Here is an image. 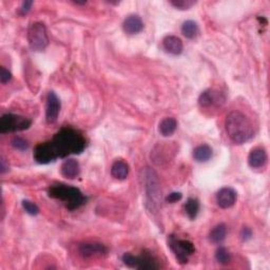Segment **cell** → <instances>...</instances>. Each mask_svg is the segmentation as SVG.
Wrapping results in <instances>:
<instances>
[{
	"label": "cell",
	"mask_w": 270,
	"mask_h": 270,
	"mask_svg": "<svg viewBox=\"0 0 270 270\" xmlns=\"http://www.w3.org/2000/svg\"><path fill=\"white\" fill-rule=\"evenodd\" d=\"M86 147L84 136L72 128H63L52 140L39 144L34 151V158L39 164H48L69 154H79Z\"/></svg>",
	"instance_id": "cell-1"
},
{
	"label": "cell",
	"mask_w": 270,
	"mask_h": 270,
	"mask_svg": "<svg viewBox=\"0 0 270 270\" xmlns=\"http://www.w3.org/2000/svg\"><path fill=\"white\" fill-rule=\"evenodd\" d=\"M226 132L235 144H244L253 136V127L249 118L240 111H232L225 120Z\"/></svg>",
	"instance_id": "cell-2"
},
{
	"label": "cell",
	"mask_w": 270,
	"mask_h": 270,
	"mask_svg": "<svg viewBox=\"0 0 270 270\" xmlns=\"http://www.w3.org/2000/svg\"><path fill=\"white\" fill-rule=\"evenodd\" d=\"M49 197L65 202L69 210H74L85 205L87 199L79 189L68 185H55L49 189Z\"/></svg>",
	"instance_id": "cell-3"
},
{
	"label": "cell",
	"mask_w": 270,
	"mask_h": 270,
	"mask_svg": "<svg viewBox=\"0 0 270 270\" xmlns=\"http://www.w3.org/2000/svg\"><path fill=\"white\" fill-rule=\"evenodd\" d=\"M144 181L148 205L151 209H155L160 202V188L158 185V175L152 169L146 168L144 171Z\"/></svg>",
	"instance_id": "cell-4"
},
{
	"label": "cell",
	"mask_w": 270,
	"mask_h": 270,
	"mask_svg": "<svg viewBox=\"0 0 270 270\" xmlns=\"http://www.w3.org/2000/svg\"><path fill=\"white\" fill-rule=\"evenodd\" d=\"M28 42L33 51H44L49 45V37L46 29L42 22H34L28 30Z\"/></svg>",
	"instance_id": "cell-5"
},
{
	"label": "cell",
	"mask_w": 270,
	"mask_h": 270,
	"mask_svg": "<svg viewBox=\"0 0 270 270\" xmlns=\"http://www.w3.org/2000/svg\"><path fill=\"white\" fill-rule=\"evenodd\" d=\"M31 120L23 116L14 115V114H4L0 118V132H16L29 129Z\"/></svg>",
	"instance_id": "cell-6"
},
{
	"label": "cell",
	"mask_w": 270,
	"mask_h": 270,
	"mask_svg": "<svg viewBox=\"0 0 270 270\" xmlns=\"http://www.w3.org/2000/svg\"><path fill=\"white\" fill-rule=\"evenodd\" d=\"M168 244L180 264H186L188 262V256L191 255L195 251L194 245L190 241L175 239L173 235L169 236Z\"/></svg>",
	"instance_id": "cell-7"
},
{
	"label": "cell",
	"mask_w": 270,
	"mask_h": 270,
	"mask_svg": "<svg viewBox=\"0 0 270 270\" xmlns=\"http://www.w3.org/2000/svg\"><path fill=\"white\" fill-rule=\"evenodd\" d=\"M60 112V100L54 92H49L46 97L45 118L49 124L55 123Z\"/></svg>",
	"instance_id": "cell-8"
},
{
	"label": "cell",
	"mask_w": 270,
	"mask_h": 270,
	"mask_svg": "<svg viewBox=\"0 0 270 270\" xmlns=\"http://www.w3.org/2000/svg\"><path fill=\"white\" fill-rule=\"evenodd\" d=\"M78 251L83 258H95V256L105 255L108 249L100 243H85L79 246Z\"/></svg>",
	"instance_id": "cell-9"
},
{
	"label": "cell",
	"mask_w": 270,
	"mask_h": 270,
	"mask_svg": "<svg viewBox=\"0 0 270 270\" xmlns=\"http://www.w3.org/2000/svg\"><path fill=\"white\" fill-rule=\"evenodd\" d=\"M236 202V192L232 188L225 187L222 188L217 194V202L218 205L223 208L227 209L232 207Z\"/></svg>",
	"instance_id": "cell-10"
},
{
	"label": "cell",
	"mask_w": 270,
	"mask_h": 270,
	"mask_svg": "<svg viewBox=\"0 0 270 270\" xmlns=\"http://www.w3.org/2000/svg\"><path fill=\"white\" fill-rule=\"evenodd\" d=\"M123 28L127 34L134 35V34H137L144 29L143 20H141V18L138 15H129L124 20Z\"/></svg>",
	"instance_id": "cell-11"
},
{
	"label": "cell",
	"mask_w": 270,
	"mask_h": 270,
	"mask_svg": "<svg viewBox=\"0 0 270 270\" xmlns=\"http://www.w3.org/2000/svg\"><path fill=\"white\" fill-rule=\"evenodd\" d=\"M267 161V153L264 148H254L251 152L249 153L248 157V164L251 168L258 169L264 166Z\"/></svg>",
	"instance_id": "cell-12"
},
{
	"label": "cell",
	"mask_w": 270,
	"mask_h": 270,
	"mask_svg": "<svg viewBox=\"0 0 270 270\" xmlns=\"http://www.w3.org/2000/svg\"><path fill=\"white\" fill-rule=\"evenodd\" d=\"M163 45L164 49L168 52L172 54V55H179L181 52H183V43L181 40L174 35H168L163 40Z\"/></svg>",
	"instance_id": "cell-13"
},
{
	"label": "cell",
	"mask_w": 270,
	"mask_h": 270,
	"mask_svg": "<svg viewBox=\"0 0 270 270\" xmlns=\"http://www.w3.org/2000/svg\"><path fill=\"white\" fill-rule=\"evenodd\" d=\"M134 268H136V269H158L159 265H158V261L155 260L150 253L144 252L139 256H135Z\"/></svg>",
	"instance_id": "cell-14"
},
{
	"label": "cell",
	"mask_w": 270,
	"mask_h": 270,
	"mask_svg": "<svg viewBox=\"0 0 270 270\" xmlns=\"http://www.w3.org/2000/svg\"><path fill=\"white\" fill-rule=\"evenodd\" d=\"M80 173V166L76 159L68 158L62 165V174L67 179H76Z\"/></svg>",
	"instance_id": "cell-15"
},
{
	"label": "cell",
	"mask_w": 270,
	"mask_h": 270,
	"mask_svg": "<svg viewBox=\"0 0 270 270\" xmlns=\"http://www.w3.org/2000/svg\"><path fill=\"white\" fill-rule=\"evenodd\" d=\"M111 174L117 180H125L129 174V166L124 160L114 161L111 167Z\"/></svg>",
	"instance_id": "cell-16"
},
{
	"label": "cell",
	"mask_w": 270,
	"mask_h": 270,
	"mask_svg": "<svg viewBox=\"0 0 270 270\" xmlns=\"http://www.w3.org/2000/svg\"><path fill=\"white\" fill-rule=\"evenodd\" d=\"M178 128V121L173 117H166L159 123L158 130L163 136H170Z\"/></svg>",
	"instance_id": "cell-17"
},
{
	"label": "cell",
	"mask_w": 270,
	"mask_h": 270,
	"mask_svg": "<svg viewBox=\"0 0 270 270\" xmlns=\"http://www.w3.org/2000/svg\"><path fill=\"white\" fill-rule=\"evenodd\" d=\"M212 157V149L208 145H201L197 147L193 151V158L200 163H204L211 158Z\"/></svg>",
	"instance_id": "cell-18"
},
{
	"label": "cell",
	"mask_w": 270,
	"mask_h": 270,
	"mask_svg": "<svg viewBox=\"0 0 270 270\" xmlns=\"http://www.w3.org/2000/svg\"><path fill=\"white\" fill-rule=\"evenodd\" d=\"M227 234V227L225 224H219L215 226L209 234L210 241L214 244H221L225 240Z\"/></svg>",
	"instance_id": "cell-19"
},
{
	"label": "cell",
	"mask_w": 270,
	"mask_h": 270,
	"mask_svg": "<svg viewBox=\"0 0 270 270\" xmlns=\"http://www.w3.org/2000/svg\"><path fill=\"white\" fill-rule=\"evenodd\" d=\"M181 33L189 39H193L199 35V25L193 20H186L181 25Z\"/></svg>",
	"instance_id": "cell-20"
},
{
	"label": "cell",
	"mask_w": 270,
	"mask_h": 270,
	"mask_svg": "<svg viewBox=\"0 0 270 270\" xmlns=\"http://www.w3.org/2000/svg\"><path fill=\"white\" fill-rule=\"evenodd\" d=\"M217 100H218V92H215L213 90H207L202 92L200 95L199 104L202 108H208V107H211Z\"/></svg>",
	"instance_id": "cell-21"
},
{
	"label": "cell",
	"mask_w": 270,
	"mask_h": 270,
	"mask_svg": "<svg viewBox=\"0 0 270 270\" xmlns=\"http://www.w3.org/2000/svg\"><path fill=\"white\" fill-rule=\"evenodd\" d=\"M200 210V202L197 199H188L185 204V211L189 219L194 220Z\"/></svg>",
	"instance_id": "cell-22"
},
{
	"label": "cell",
	"mask_w": 270,
	"mask_h": 270,
	"mask_svg": "<svg viewBox=\"0 0 270 270\" xmlns=\"http://www.w3.org/2000/svg\"><path fill=\"white\" fill-rule=\"evenodd\" d=\"M215 259L222 265H227L231 261V255L225 247L218 248L217 252H215Z\"/></svg>",
	"instance_id": "cell-23"
},
{
	"label": "cell",
	"mask_w": 270,
	"mask_h": 270,
	"mask_svg": "<svg viewBox=\"0 0 270 270\" xmlns=\"http://www.w3.org/2000/svg\"><path fill=\"white\" fill-rule=\"evenodd\" d=\"M195 3L197 2L193 1V0H172L171 1V4L174 8H177L179 10H188Z\"/></svg>",
	"instance_id": "cell-24"
},
{
	"label": "cell",
	"mask_w": 270,
	"mask_h": 270,
	"mask_svg": "<svg viewBox=\"0 0 270 270\" xmlns=\"http://www.w3.org/2000/svg\"><path fill=\"white\" fill-rule=\"evenodd\" d=\"M12 146L14 147L15 149L20 150V151H24L29 148L28 141H26L23 138H22V137H14V138H13Z\"/></svg>",
	"instance_id": "cell-25"
},
{
	"label": "cell",
	"mask_w": 270,
	"mask_h": 270,
	"mask_svg": "<svg viewBox=\"0 0 270 270\" xmlns=\"http://www.w3.org/2000/svg\"><path fill=\"white\" fill-rule=\"evenodd\" d=\"M22 207L24 210L26 211V213H29L31 215H36L39 212V209L36 206V204H34V202H30V201H23L22 202Z\"/></svg>",
	"instance_id": "cell-26"
},
{
	"label": "cell",
	"mask_w": 270,
	"mask_h": 270,
	"mask_svg": "<svg viewBox=\"0 0 270 270\" xmlns=\"http://www.w3.org/2000/svg\"><path fill=\"white\" fill-rule=\"evenodd\" d=\"M11 78H12V74L10 73V71L6 70L3 67L0 68V82L2 84H6L8 82H10Z\"/></svg>",
	"instance_id": "cell-27"
},
{
	"label": "cell",
	"mask_w": 270,
	"mask_h": 270,
	"mask_svg": "<svg viewBox=\"0 0 270 270\" xmlns=\"http://www.w3.org/2000/svg\"><path fill=\"white\" fill-rule=\"evenodd\" d=\"M32 4H33V1H30V0H25V1H23L22 3V5H20V8H19L20 14L25 15L26 13H29V11L31 10Z\"/></svg>",
	"instance_id": "cell-28"
},
{
	"label": "cell",
	"mask_w": 270,
	"mask_h": 270,
	"mask_svg": "<svg viewBox=\"0 0 270 270\" xmlns=\"http://www.w3.org/2000/svg\"><path fill=\"white\" fill-rule=\"evenodd\" d=\"M181 197H183V195H181V193L180 192H172L166 198V202H170V204H173V202H177L180 200H181Z\"/></svg>",
	"instance_id": "cell-29"
},
{
	"label": "cell",
	"mask_w": 270,
	"mask_h": 270,
	"mask_svg": "<svg viewBox=\"0 0 270 270\" xmlns=\"http://www.w3.org/2000/svg\"><path fill=\"white\" fill-rule=\"evenodd\" d=\"M241 236H242V239L244 240V241H247L249 240L252 236V231H251V229L250 228H248V227H244L242 229V231H241Z\"/></svg>",
	"instance_id": "cell-30"
}]
</instances>
